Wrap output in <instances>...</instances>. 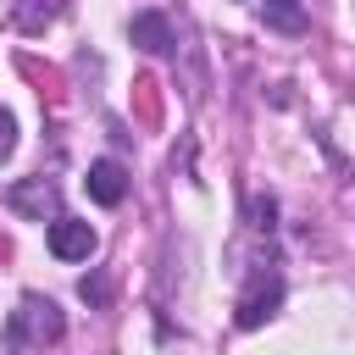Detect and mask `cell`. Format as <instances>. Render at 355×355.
Returning a JSON list of instances; mask_svg holds the SVG:
<instances>
[{"instance_id": "cell-4", "label": "cell", "mask_w": 355, "mask_h": 355, "mask_svg": "<svg viewBox=\"0 0 355 355\" xmlns=\"http://www.w3.org/2000/svg\"><path fill=\"white\" fill-rule=\"evenodd\" d=\"M122 194H128V166L122 161H94L89 166V200L94 205H122Z\"/></svg>"}, {"instance_id": "cell-1", "label": "cell", "mask_w": 355, "mask_h": 355, "mask_svg": "<svg viewBox=\"0 0 355 355\" xmlns=\"http://www.w3.org/2000/svg\"><path fill=\"white\" fill-rule=\"evenodd\" d=\"M61 333H67V316L44 294H22L11 322H6V344L11 349H44V344H61Z\"/></svg>"}, {"instance_id": "cell-9", "label": "cell", "mask_w": 355, "mask_h": 355, "mask_svg": "<svg viewBox=\"0 0 355 355\" xmlns=\"http://www.w3.org/2000/svg\"><path fill=\"white\" fill-rule=\"evenodd\" d=\"M78 294H83V300H94V305H100V300H105V283H100V277H83V283H78Z\"/></svg>"}, {"instance_id": "cell-8", "label": "cell", "mask_w": 355, "mask_h": 355, "mask_svg": "<svg viewBox=\"0 0 355 355\" xmlns=\"http://www.w3.org/2000/svg\"><path fill=\"white\" fill-rule=\"evenodd\" d=\"M17 150V122H11V111H0V161Z\"/></svg>"}, {"instance_id": "cell-6", "label": "cell", "mask_w": 355, "mask_h": 355, "mask_svg": "<svg viewBox=\"0 0 355 355\" xmlns=\"http://www.w3.org/2000/svg\"><path fill=\"white\" fill-rule=\"evenodd\" d=\"M128 33H133V44L150 50V55H166V50H172V28H166L161 11H139V17L128 22Z\"/></svg>"}, {"instance_id": "cell-3", "label": "cell", "mask_w": 355, "mask_h": 355, "mask_svg": "<svg viewBox=\"0 0 355 355\" xmlns=\"http://www.w3.org/2000/svg\"><path fill=\"white\" fill-rule=\"evenodd\" d=\"M44 239H50V255H55V261H89V255H94V244H100V239H94V227H89V222H78V216H55Z\"/></svg>"}, {"instance_id": "cell-5", "label": "cell", "mask_w": 355, "mask_h": 355, "mask_svg": "<svg viewBox=\"0 0 355 355\" xmlns=\"http://www.w3.org/2000/svg\"><path fill=\"white\" fill-rule=\"evenodd\" d=\"M6 205H11V211H22V216H39V222H44V211H55V183L28 178V183L6 189Z\"/></svg>"}, {"instance_id": "cell-7", "label": "cell", "mask_w": 355, "mask_h": 355, "mask_svg": "<svg viewBox=\"0 0 355 355\" xmlns=\"http://www.w3.org/2000/svg\"><path fill=\"white\" fill-rule=\"evenodd\" d=\"M261 22H266L272 33H305L300 0H261Z\"/></svg>"}, {"instance_id": "cell-2", "label": "cell", "mask_w": 355, "mask_h": 355, "mask_svg": "<svg viewBox=\"0 0 355 355\" xmlns=\"http://www.w3.org/2000/svg\"><path fill=\"white\" fill-rule=\"evenodd\" d=\"M277 305H283V277H277V272H261V277H250V288L239 294L233 322H239V327H261Z\"/></svg>"}]
</instances>
